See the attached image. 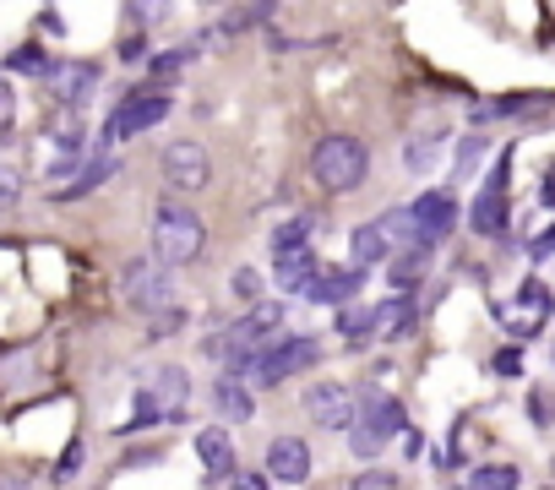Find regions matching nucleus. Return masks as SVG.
<instances>
[{"label": "nucleus", "instance_id": "1", "mask_svg": "<svg viewBox=\"0 0 555 490\" xmlns=\"http://www.w3.org/2000/svg\"><path fill=\"white\" fill-rule=\"evenodd\" d=\"M278 322H284V306H267V300H256L240 322H229V327H218V333H207V344H202V354L207 360H218V365H229V371H250V360L272 344V333H278Z\"/></svg>", "mask_w": 555, "mask_h": 490}, {"label": "nucleus", "instance_id": "2", "mask_svg": "<svg viewBox=\"0 0 555 490\" xmlns=\"http://www.w3.org/2000/svg\"><path fill=\"white\" fill-rule=\"evenodd\" d=\"M202 245H207L202 218L180 202H158V212H153V257L164 268H185V262L202 257Z\"/></svg>", "mask_w": 555, "mask_h": 490}, {"label": "nucleus", "instance_id": "3", "mask_svg": "<svg viewBox=\"0 0 555 490\" xmlns=\"http://www.w3.org/2000/svg\"><path fill=\"white\" fill-rule=\"evenodd\" d=\"M311 175H317L322 191H360L365 175H371V153H365L360 137H344V131L322 137L311 147Z\"/></svg>", "mask_w": 555, "mask_h": 490}, {"label": "nucleus", "instance_id": "4", "mask_svg": "<svg viewBox=\"0 0 555 490\" xmlns=\"http://www.w3.org/2000/svg\"><path fill=\"white\" fill-rule=\"evenodd\" d=\"M164 120H169V93H164V82H137V88L115 104V115H109V126H104V147L131 142V137L164 126Z\"/></svg>", "mask_w": 555, "mask_h": 490}, {"label": "nucleus", "instance_id": "5", "mask_svg": "<svg viewBox=\"0 0 555 490\" xmlns=\"http://www.w3.org/2000/svg\"><path fill=\"white\" fill-rule=\"evenodd\" d=\"M322 360V349H317V338H278V344H267L256 360H250V382L256 387H278V382H289V376H300V371H311Z\"/></svg>", "mask_w": 555, "mask_h": 490}, {"label": "nucleus", "instance_id": "6", "mask_svg": "<svg viewBox=\"0 0 555 490\" xmlns=\"http://www.w3.org/2000/svg\"><path fill=\"white\" fill-rule=\"evenodd\" d=\"M120 295H126V306L131 311H142V317H164L169 311V300H175V284H169V268L153 257H142V262H131L126 273H120Z\"/></svg>", "mask_w": 555, "mask_h": 490}, {"label": "nucleus", "instance_id": "7", "mask_svg": "<svg viewBox=\"0 0 555 490\" xmlns=\"http://www.w3.org/2000/svg\"><path fill=\"white\" fill-rule=\"evenodd\" d=\"M158 164H164V185L180 191V196H196V191H207V180H212V158H207L202 142H169Z\"/></svg>", "mask_w": 555, "mask_h": 490}, {"label": "nucleus", "instance_id": "8", "mask_svg": "<svg viewBox=\"0 0 555 490\" xmlns=\"http://www.w3.org/2000/svg\"><path fill=\"white\" fill-rule=\"evenodd\" d=\"M44 82H50V93H55L61 109H82L93 99V88H99V66L93 61H55L44 72Z\"/></svg>", "mask_w": 555, "mask_h": 490}, {"label": "nucleus", "instance_id": "9", "mask_svg": "<svg viewBox=\"0 0 555 490\" xmlns=\"http://www.w3.org/2000/svg\"><path fill=\"white\" fill-rule=\"evenodd\" d=\"M306 409H311V420L327 425V430H354V425H360V398H354L349 387H338V382L311 387V392H306Z\"/></svg>", "mask_w": 555, "mask_h": 490}, {"label": "nucleus", "instance_id": "10", "mask_svg": "<svg viewBox=\"0 0 555 490\" xmlns=\"http://www.w3.org/2000/svg\"><path fill=\"white\" fill-rule=\"evenodd\" d=\"M414 218H420V240L425 245H441L452 229H457V196L447 191V185H436V191H425L420 202H414Z\"/></svg>", "mask_w": 555, "mask_h": 490}, {"label": "nucleus", "instance_id": "11", "mask_svg": "<svg viewBox=\"0 0 555 490\" xmlns=\"http://www.w3.org/2000/svg\"><path fill=\"white\" fill-rule=\"evenodd\" d=\"M278 262H272V279L284 284L289 295H306L317 279H322V257L311 252V245H295V252H272Z\"/></svg>", "mask_w": 555, "mask_h": 490}, {"label": "nucleus", "instance_id": "12", "mask_svg": "<svg viewBox=\"0 0 555 490\" xmlns=\"http://www.w3.org/2000/svg\"><path fill=\"white\" fill-rule=\"evenodd\" d=\"M267 474H272L278 485H300V479L311 474V447H306L300 436H278V441L267 447Z\"/></svg>", "mask_w": 555, "mask_h": 490}, {"label": "nucleus", "instance_id": "13", "mask_svg": "<svg viewBox=\"0 0 555 490\" xmlns=\"http://www.w3.org/2000/svg\"><path fill=\"white\" fill-rule=\"evenodd\" d=\"M360 284H365V268H349V273H344V268H333V273L322 268V279L306 289V300H311V306H349V300L360 295Z\"/></svg>", "mask_w": 555, "mask_h": 490}, {"label": "nucleus", "instance_id": "14", "mask_svg": "<svg viewBox=\"0 0 555 490\" xmlns=\"http://www.w3.org/2000/svg\"><path fill=\"white\" fill-rule=\"evenodd\" d=\"M196 457L207 463L212 479H229V474H234V441H229V430H223V425L196 430Z\"/></svg>", "mask_w": 555, "mask_h": 490}, {"label": "nucleus", "instance_id": "15", "mask_svg": "<svg viewBox=\"0 0 555 490\" xmlns=\"http://www.w3.org/2000/svg\"><path fill=\"white\" fill-rule=\"evenodd\" d=\"M349 257H354V268H382L387 257H392V240H387V229L382 223H360L354 234H349Z\"/></svg>", "mask_w": 555, "mask_h": 490}, {"label": "nucleus", "instance_id": "16", "mask_svg": "<svg viewBox=\"0 0 555 490\" xmlns=\"http://www.w3.org/2000/svg\"><path fill=\"white\" fill-rule=\"evenodd\" d=\"M115 169H120V158H115V153H104V147H99V153H93V158H88V169H82V175H77V180H66V185H55V191H50V196H55V202H77V196H88V191H93V185H104V180H109V175H115Z\"/></svg>", "mask_w": 555, "mask_h": 490}, {"label": "nucleus", "instance_id": "17", "mask_svg": "<svg viewBox=\"0 0 555 490\" xmlns=\"http://www.w3.org/2000/svg\"><path fill=\"white\" fill-rule=\"evenodd\" d=\"M425 268H430V245H403V252L387 257V284L392 289H414L425 279Z\"/></svg>", "mask_w": 555, "mask_h": 490}, {"label": "nucleus", "instance_id": "18", "mask_svg": "<svg viewBox=\"0 0 555 490\" xmlns=\"http://www.w3.org/2000/svg\"><path fill=\"white\" fill-rule=\"evenodd\" d=\"M212 403H218V414L223 420H250L256 414V398H250V382L240 376V371H229L218 387H212Z\"/></svg>", "mask_w": 555, "mask_h": 490}, {"label": "nucleus", "instance_id": "19", "mask_svg": "<svg viewBox=\"0 0 555 490\" xmlns=\"http://www.w3.org/2000/svg\"><path fill=\"white\" fill-rule=\"evenodd\" d=\"M153 398H158V409H164V420H175L180 409H185V398H191V376L180 371V365H164L158 376H153V387H147Z\"/></svg>", "mask_w": 555, "mask_h": 490}, {"label": "nucleus", "instance_id": "20", "mask_svg": "<svg viewBox=\"0 0 555 490\" xmlns=\"http://www.w3.org/2000/svg\"><path fill=\"white\" fill-rule=\"evenodd\" d=\"M468 223H474V234H501V229H506V191L485 185V191L474 196V212H468Z\"/></svg>", "mask_w": 555, "mask_h": 490}, {"label": "nucleus", "instance_id": "21", "mask_svg": "<svg viewBox=\"0 0 555 490\" xmlns=\"http://www.w3.org/2000/svg\"><path fill=\"white\" fill-rule=\"evenodd\" d=\"M414 317H420V306H414L409 295H392L387 306H376V333H382V338H403V333L414 327Z\"/></svg>", "mask_w": 555, "mask_h": 490}, {"label": "nucleus", "instance_id": "22", "mask_svg": "<svg viewBox=\"0 0 555 490\" xmlns=\"http://www.w3.org/2000/svg\"><path fill=\"white\" fill-rule=\"evenodd\" d=\"M360 425H371V430L392 436V430H403V403H398V398H382V392H371V398L360 403Z\"/></svg>", "mask_w": 555, "mask_h": 490}, {"label": "nucleus", "instance_id": "23", "mask_svg": "<svg viewBox=\"0 0 555 490\" xmlns=\"http://www.w3.org/2000/svg\"><path fill=\"white\" fill-rule=\"evenodd\" d=\"M382 229H387V240L398 245V252H403V245H425V240H420L414 207H387V212H382Z\"/></svg>", "mask_w": 555, "mask_h": 490}, {"label": "nucleus", "instance_id": "24", "mask_svg": "<svg viewBox=\"0 0 555 490\" xmlns=\"http://www.w3.org/2000/svg\"><path fill=\"white\" fill-rule=\"evenodd\" d=\"M311 234H317V218H311V212L284 218V223L272 229V252H295V245H311Z\"/></svg>", "mask_w": 555, "mask_h": 490}, {"label": "nucleus", "instance_id": "25", "mask_svg": "<svg viewBox=\"0 0 555 490\" xmlns=\"http://www.w3.org/2000/svg\"><path fill=\"white\" fill-rule=\"evenodd\" d=\"M50 137H55V147L61 153H82L88 147V126H82V109H66L55 126H50Z\"/></svg>", "mask_w": 555, "mask_h": 490}, {"label": "nucleus", "instance_id": "26", "mask_svg": "<svg viewBox=\"0 0 555 490\" xmlns=\"http://www.w3.org/2000/svg\"><path fill=\"white\" fill-rule=\"evenodd\" d=\"M485 153H490V137H485V131H468V137L457 142V169H452V175H457V180H474L479 164H485Z\"/></svg>", "mask_w": 555, "mask_h": 490}, {"label": "nucleus", "instance_id": "27", "mask_svg": "<svg viewBox=\"0 0 555 490\" xmlns=\"http://www.w3.org/2000/svg\"><path fill=\"white\" fill-rule=\"evenodd\" d=\"M126 12L137 28H164L175 17V0H126Z\"/></svg>", "mask_w": 555, "mask_h": 490}, {"label": "nucleus", "instance_id": "28", "mask_svg": "<svg viewBox=\"0 0 555 490\" xmlns=\"http://www.w3.org/2000/svg\"><path fill=\"white\" fill-rule=\"evenodd\" d=\"M338 333H344V338H365V333H376V306H354V300H349V306L338 311Z\"/></svg>", "mask_w": 555, "mask_h": 490}, {"label": "nucleus", "instance_id": "29", "mask_svg": "<svg viewBox=\"0 0 555 490\" xmlns=\"http://www.w3.org/2000/svg\"><path fill=\"white\" fill-rule=\"evenodd\" d=\"M468 490H517V468H506V463H485V468L468 474Z\"/></svg>", "mask_w": 555, "mask_h": 490}, {"label": "nucleus", "instance_id": "30", "mask_svg": "<svg viewBox=\"0 0 555 490\" xmlns=\"http://www.w3.org/2000/svg\"><path fill=\"white\" fill-rule=\"evenodd\" d=\"M517 306H522V311H533V317H544V311L555 306V295H550V289H544L539 279H528V284L517 289Z\"/></svg>", "mask_w": 555, "mask_h": 490}, {"label": "nucleus", "instance_id": "31", "mask_svg": "<svg viewBox=\"0 0 555 490\" xmlns=\"http://www.w3.org/2000/svg\"><path fill=\"white\" fill-rule=\"evenodd\" d=\"M7 66H12V72H34V77H44V72L55 66V61H50V55H44L39 44H28V50H17V55H12Z\"/></svg>", "mask_w": 555, "mask_h": 490}, {"label": "nucleus", "instance_id": "32", "mask_svg": "<svg viewBox=\"0 0 555 490\" xmlns=\"http://www.w3.org/2000/svg\"><path fill=\"white\" fill-rule=\"evenodd\" d=\"M23 202V175L12 164H0V212H12Z\"/></svg>", "mask_w": 555, "mask_h": 490}, {"label": "nucleus", "instance_id": "33", "mask_svg": "<svg viewBox=\"0 0 555 490\" xmlns=\"http://www.w3.org/2000/svg\"><path fill=\"white\" fill-rule=\"evenodd\" d=\"M349 436H354L349 447H354L360 457H376V452H382V441H387V436H382V430H371V425H354Z\"/></svg>", "mask_w": 555, "mask_h": 490}, {"label": "nucleus", "instance_id": "34", "mask_svg": "<svg viewBox=\"0 0 555 490\" xmlns=\"http://www.w3.org/2000/svg\"><path fill=\"white\" fill-rule=\"evenodd\" d=\"M191 61V50H175V55H153V82H169L180 66Z\"/></svg>", "mask_w": 555, "mask_h": 490}, {"label": "nucleus", "instance_id": "35", "mask_svg": "<svg viewBox=\"0 0 555 490\" xmlns=\"http://www.w3.org/2000/svg\"><path fill=\"white\" fill-rule=\"evenodd\" d=\"M349 490H398V479H392L387 468H365V474H354Z\"/></svg>", "mask_w": 555, "mask_h": 490}, {"label": "nucleus", "instance_id": "36", "mask_svg": "<svg viewBox=\"0 0 555 490\" xmlns=\"http://www.w3.org/2000/svg\"><path fill=\"white\" fill-rule=\"evenodd\" d=\"M12 126H17V93L0 82V137H12Z\"/></svg>", "mask_w": 555, "mask_h": 490}, {"label": "nucleus", "instance_id": "37", "mask_svg": "<svg viewBox=\"0 0 555 490\" xmlns=\"http://www.w3.org/2000/svg\"><path fill=\"white\" fill-rule=\"evenodd\" d=\"M490 371H495V376H517V371H522V349H501V354L490 360Z\"/></svg>", "mask_w": 555, "mask_h": 490}, {"label": "nucleus", "instance_id": "38", "mask_svg": "<svg viewBox=\"0 0 555 490\" xmlns=\"http://www.w3.org/2000/svg\"><path fill=\"white\" fill-rule=\"evenodd\" d=\"M234 295H240V300H261V279H256L250 268H245V273H234Z\"/></svg>", "mask_w": 555, "mask_h": 490}, {"label": "nucleus", "instance_id": "39", "mask_svg": "<svg viewBox=\"0 0 555 490\" xmlns=\"http://www.w3.org/2000/svg\"><path fill=\"white\" fill-rule=\"evenodd\" d=\"M77 463H82V441H72V447H66V457H61V468H55V485H66V479L77 474Z\"/></svg>", "mask_w": 555, "mask_h": 490}, {"label": "nucleus", "instance_id": "40", "mask_svg": "<svg viewBox=\"0 0 555 490\" xmlns=\"http://www.w3.org/2000/svg\"><path fill=\"white\" fill-rule=\"evenodd\" d=\"M229 490H272V474H229Z\"/></svg>", "mask_w": 555, "mask_h": 490}, {"label": "nucleus", "instance_id": "41", "mask_svg": "<svg viewBox=\"0 0 555 490\" xmlns=\"http://www.w3.org/2000/svg\"><path fill=\"white\" fill-rule=\"evenodd\" d=\"M528 252H533V262H544V257L555 252V223H550V229H544V234H539V240L528 245Z\"/></svg>", "mask_w": 555, "mask_h": 490}, {"label": "nucleus", "instance_id": "42", "mask_svg": "<svg viewBox=\"0 0 555 490\" xmlns=\"http://www.w3.org/2000/svg\"><path fill=\"white\" fill-rule=\"evenodd\" d=\"M142 55H147V39H142V34H131V39L120 44V61H142Z\"/></svg>", "mask_w": 555, "mask_h": 490}, {"label": "nucleus", "instance_id": "43", "mask_svg": "<svg viewBox=\"0 0 555 490\" xmlns=\"http://www.w3.org/2000/svg\"><path fill=\"white\" fill-rule=\"evenodd\" d=\"M544 207H555V175L544 180Z\"/></svg>", "mask_w": 555, "mask_h": 490}, {"label": "nucleus", "instance_id": "44", "mask_svg": "<svg viewBox=\"0 0 555 490\" xmlns=\"http://www.w3.org/2000/svg\"><path fill=\"white\" fill-rule=\"evenodd\" d=\"M202 7H223V0H202Z\"/></svg>", "mask_w": 555, "mask_h": 490}, {"label": "nucleus", "instance_id": "45", "mask_svg": "<svg viewBox=\"0 0 555 490\" xmlns=\"http://www.w3.org/2000/svg\"><path fill=\"white\" fill-rule=\"evenodd\" d=\"M463 490H468V485H463Z\"/></svg>", "mask_w": 555, "mask_h": 490}]
</instances>
